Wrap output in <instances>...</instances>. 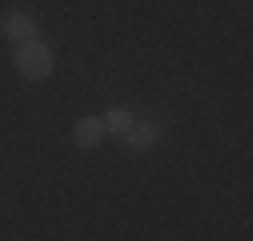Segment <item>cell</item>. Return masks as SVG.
<instances>
[{"label": "cell", "mask_w": 253, "mask_h": 241, "mask_svg": "<svg viewBox=\"0 0 253 241\" xmlns=\"http://www.w3.org/2000/svg\"><path fill=\"white\" fill-rule=\"evenodd\" d=\"M101 141H105L101 117H81L77 125H73V145H77V149H97Z\"/></svg>", "instance_id": "5"}, {"label": "cell", "mask_w": 253, "mask_h": 241, "mask_svg": "<svg viewBox=\"0 0 253 241\" xmlns=\"http://www.w3.org/2000/svg\"><path fill=\"white\" fill-rule=\"evenodd\" d=\"M12 65H16V73L24 80H48L52 69H56V56H52V48L44 40H33V44H16Z\"/></svg>", "instance_id": "1"}, {"label": "cell", "mask_w": 253, "mask_h": 241, "mask_svg": "<svg viewBox=\"0 0 253 241\" xmlns=\"http://www.w3.org/2000/svg\"><path fill=\"white\" fill-rule=\"evenodd\" d=\"M165 133H161V125L157 120H141L137 117V125L129 129V137H125V149H129L133 157H145V153H153V145L161 141Z\"/></svg>", "instance_id": "3"}, {"label": "cell", "mask_w": 253, "mask_h": 241, "mask_svg": "<svg viewBox=\"0 0 253 241\" xmlns=\"http://www.w3.org/2000/svg\"><path fill=\"white\" fill-rule=\"evenodd\" d=\"M101 125H105V137L125 141V137H129V129L137 125V113H133V109H125V105H117V109H109V113L101 117Z\"/></svg>", "instance_id": "4"}, {"label": "cell", "mask_w": 253, "mask_h": 241, "mask_svg": "<svg viewBox=\"0 0 253 241\" xmlns=\"http://www.w3.org/2000/svg\"><path fill=\"white\" fill-rule=\"evenodd\" d=\"M0 33H4V40H12V44H33V40H41V20L33 12H24V8H12V12H4V20H0Z\"/></svg>", "instance_id": "2"}]
</instances>
